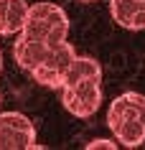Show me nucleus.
Segmentation results:
<instances>
[{
    "mask_svg": "<svg viewBox=\"0 0 145 150\" xmlns=\"http://www.w3.org/2000/svg\"><path fill=\"white\" fill-rule=\"evenodd\" d=\"M36 145V130H21V127L3 125L0 127V150H33Z\"/></svg>",
    "mask_w": 145,
    "mask_h": 150,
    "instance_id": "423d86ee",
    "label": "nucleus"
},
{
    "mask_svg": "<svg viewBox=\"0 0 145 150\" xmlns=\"http://www.w3.org/2000/svg\"><path fill=\"white\" fill-rule=\"evenodd\" d=\"M137 3H145V0H137Z\"/></svg>",
    "mask_w": 145,
    "mask_h": 150,
    "instance_id": "6ab92c4d",
    "label": "nucleus"
},
{
    "mask_svg": "<svg viewBox=\"0 0 145 150\" xmlns=\"http://www.w3.org/2000/svg\"><path fill=\"white\" fill-rule=\"evenodd\" d=\"M66 33H69V18H61L51 25V31L46 36V43L48 46H56V43H64L66 41Z\"/></svg>",
    "mask_w": 145,
    "mask_h": 150,
    "instance_id": "ddd939ff",
    "label": "nucleus"
},
{
    "mask_svg": "<svg viewBox=\"0 0 145 150\" xmlns=\"http://www.w3.org/2000/svg\"><path fill=\"white\" fill-rule=\"evenodd\" d=\"M84 76H102V66H99V61H94L92 56H76L74 59V64L69 66V69L64 71V84L66 87H74L79 79H84ZM61 84V87H64Z\"/></svg>",
    "mask_w": 145,
    "mask_h": 150,
    "instance_id": "6e6552de",
    "label": "nucleus"
},
{
    "mask_svg": "<svg viewBox=\"0 0 145 150\" xmlns=\"http://www.w3.org/2000/svg\"><path fill=\"white\" fill-rule=\"evenodd\" d=\"M10 125V127H21V130H36L33 122L21 112H0V127Z\"/></svg>",
    "mask_w": 145,
    "mask_h": 150,
    "instance_id": "f8f14e48",
    "label": "nucleus"
},
{
    "mask_svg": "<svg viewBox=\"0 0 145 150\" xmlns=\"http://www.w3.org/2000/svg\"><path fill=\"white\" fill-rule=\"evenodd\" d=\"M0 71H3V54H0Z\"/></svg>",
    "mask_w": 145,
    "mask_h": 150,
    "instance_id": "dca6fc26",
    "label": "nucleus"
},
{
    "mask_svg": "<svg viewBox=\"0 0 145 150\" xmlns=\"http://www.w3.org/2000/svg\"><path fill=\"white\" fill-rule=\"evenodd\" d=\"M112 132H115V137H117V142L125 145V148H137V145L145 142V125L137 120V115L125 117Z\"/></svg>",
    "mask_w": 145,
    "mask_h": 150,
    "instance_id": "0eeeda50",
    "label": "nucleus"
},
{
    "mask_svg": "<svg viewBox=\"0 0 145 150\" xmlns=\"http://www.w3.org/2000/svg\"><path fill=\"white\" fill-rule=\"evenodd\" d=\"M137 0H110V10H112V18L115 23H120L122 28H127L130 25V18L135 16L137 10Z\"/></svg>",
    "mask_w": 145,
    "mask_h": 150,
    "instance_id": "9d476101",
    "label": "nucleus"
},
{
    "mask_svg": "<svg viewBox=\"0 0 145 150\" xmlns=\"http://www.w3.org/2000/svg\"><path fill=\"white\" fill-rule=\"evenodd\" d=\"M130 31H143L145 28V3H140L135 10V16L130 18V25H127Z\"/></svg>",
    "mask_w": 145,
    "mask_h": 150,
    "instance_id": "4468645a",
    "label": "nucleus"
},
{
    "mask_svg": "<svg viewBox=\"0 0 145 150\" xmlns=\"http://www.w3.org/2000/svg\"><path fill=\"white\" fill-rule=\"evenodd\" d=\"M143 104H145V97L143 94H135V92H125V94H120L112 104H110V112H107V125H110V130H115L125 117L137 115V110H140Z\"/></svg>",
    "mask_w": 145,
    "mask_h": 150,
    "instance_id": "39448f33",
    "label": "nucleus"
},
{
    "mask_svg": "<svg viewBox=\"0 0 145 150\" xmlns=\"http://www.w3.org/2000/svg\"><path fill=\"white\" fill-rule=\"evenodd\" d=\"M0 36H3V21H0Z\"/></svg>",
    "mask_w": 145,
    "mask_h": 150,
    "instance_id": "f3484780",
    "label": "nucleus"
},
{
    "mask_svg": "<svg viewBox=\"0 0 145 150\" xmlns=\"http://www.w3.org/2000/svg\"><path fill=\"white\" fill-rule=\"evenodd\" d=\"M81 3H94V0H81Z\"/></svg>",
    "mask_w": 145,
    "mask_h": 150,
    "instance_id": "a211bd4d",
    "label": "nucleus"
},
{
    "mask_svg": "<svg viewBox=\"0 0 145 150\" xmlns=\"http://www.w3.org/2000/svg\"><path fill=\"white\" fill-rule=\"evenodd\" d=\"M13 56H16L21 69L33 71L36 66H41L48 59V43L46 41H31L18 33V41L13 43Z\"/></svg>",
    "mask_w": 145,
    "mask_h": 150,
    "instance_id": "f03ea898",
    "label": "nucleus"
},
{
    "mask_svg": "<svg viewBox=\"0 0 145 150\" xmlns=\"http://www.w3.org/2000/svg\"><path fill=\"white\" fill-rule=\"evenodd\" d=\"M61 18H66V13L59 5H54V3H36V5L28 8V18H25V25L21 31V36H25L31 41H46L51 25L56 21H61Z\"/></svg>",
    "mask_w": 145,
    "mask_h": 150,
    "instance_id": "f257e3e1",
    "label": "nucleus"
},
{
    "mask_svg": "<svg viewBox=\"0 0 145 150\" xmlns=\"http://www.w3.org/2000/svg\"><path fill=\"white\" fill-rule=\"evenodd\" d=\"M31 74H33V81H38L43 87H61V84H64V74H61L56 66H51V64H41V66H36Z\"/></svg>",
    "mask_w": 145,
    "mask_h": 150,
    "instance_id": "9b49d317",
    "label": "nucleus"
},
{
    "mask_svg": "<svg viewBox=\"0 0 145 150\" xmlns=\"http://www.w3.org/2000/svg\"><path fill=\"white\" fill-rule=\"evenodd\" d=\"M115 148H117V142L115 140H105V137L87 142V150H115Z\"/></svg>",
    "mask_w": 145,
    "mask_h": 150,
    "instance_id": "2eb2a0df",
    "label": "nucleus"
},
{
    "mask_svg": "<svg viewBox=\"0 0 145 150\" xmlns=\"http://www.w3.org/2000/svg\"><path fill=\"white\" fill-rule=\"evenodd\" d=\"M28 3L25 0H0V21H3V36H16L23 31L28 18Z\"/></svg>",
    "mask_w": 145,
    "mask_h": 150,
    "instance_id": "7ed1b4c3",
    "label": "nucleus"
},
{
    "mask_svg": "<svg viewBox=\"0 0 145 150\" xmlns=\"http://www.w3.org/2000/svg\"><path fill=\"white\" fill-rule=\"evenodd\" d=\"M74 92L79 94V117H92L99 110V102H102L99 79L97 76H84L74 84Z\"/></svg>",
    "mask_w": 145,
    "mask_h": 150,
    "instance_id": "20e7f679",
    "label": "nucleus"
},
{
    "mask_svg": "<svg viewBox=\"0 0 145 150\" xmlns=\"http://www.w3.org/2000/svg\"><path fill=\"white\" fill-rule=\"evenodd\" d=\"M74 59H76V54H74L71 43L64 41V43H56V46H48V59L43 64H51V66H56V69L64 74V71L74 64Z\"/></svg>",
    "mask_w": 145,
    "mask_h": 150,
    "instance_id": "1a4fd4ad",
    "label": "nucleus"
}]
</instances>
